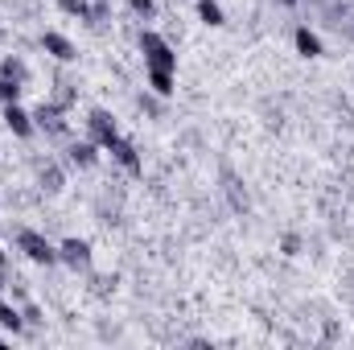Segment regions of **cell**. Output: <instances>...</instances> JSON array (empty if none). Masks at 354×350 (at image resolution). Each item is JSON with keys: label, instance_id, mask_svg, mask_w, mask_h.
Wrapping results in <instances>:
<instances>
[{"label": "cell", "instance_id": "obj_1", "mask_svg": "<svg viewBox=\"0 0 354 350\" xmlns=\"http://www.w3.org/2000/svg\"><path fill=\"white\" fill-rule=\"evenodd\" d=\"M140 50H144L148 70H173L177 66V54L169 50V41L161 33H140Z\"/></svg>", "mask_w": 354, "mask_h": 350}, {"label": "cell", "instance_id": "obj_2", "mask_svg": "<svg viewBox=\"0 0 354 350\" xmlns=\"http://www.w3.org/2000/svg\"><path fill=\"white\" fill-rule=\"evenodd\" d=\"M16 243H21V252H25L33 264H54V260H58V248H54L45 235H37V231H21Z\"/></svg>", "mask_w": 354, "mask_h": 350}, {"label": "cell", "instance_id": "obj_3", "mask_svg": "<svg viewBox=\"0 0 354 350\" xmlns=\"http://www.w3.org/2000/svg\"><path fill=\"white\" fill-rule=\"evenodd\" d=\"M87 128H91V140H95V144H103V149H111V144L120 140V132H115V120H111L107 111H91Z\"/></svg>", "mask_w": 354, "mask_h": 350}, {"label": "cell", "instance_id": "obj_4", "mask_svg": "<svg viewBox=\"0 0 354 350\" xmlns=\"http://www.w3.org/2000/svg\"><path fill=\"white\" fill-rule=\"evenodd\" d=\"M58 260H66L70 268H82V264L91 260V248H87L82 239H66V243L58 248Z\"/></svg>", "mask_w": 354, "mask_h": 350}, {"label": "cell", "instance_id": "obj_5", "mask_svg": "<svg viewBox=\"0 0 354 350\" xmlns=\"http://www.w3.org/2000/svg\"><path fill=\"white\" fill-rule=\"evenodd\" d=\"M4 124H8V132H16V136H29V132H33V116H29V111H21L16 103H8Z\"/></svg>", "mask_w": 354, "mask_h": 350}, {"label": "cell", "instance_id": "obj_6", "mask_svg": "<svg viewBox=\"0 0 354 350\" xmlns=\"http://www.w3.org/2000/svg\"><path fill=\"white\" fill-rule=\"evenodd\" d=\"M41 45H45V54H54V58H62V62H70V58H74V45H70L62 33H45V37H41Z\"/></svg>", "mask_w": 354, "mask_h": 350}, {"label": "cell", "instance_id": "obj_7", "mask_svg": "<svg viewBox=\"0 0 354 350\" xmlns=\"http://www.w3.org/2000/svg\"><path fill=\"white\" fill-rule=\"evenodd\" d=\"M111 153H115V161H120L124 169H132V173H140V153H136V149H132V144H128L124 136H120V140L111 144Z\"/></svg>", "mask_w": 354, "mask_h": 350}, {"label": "cell", "instance_id": "obj_8", "mask_svg": "<svg viewBox=\"0 0 354 350\" xmlns=\"http://www.w3.org/2000/svg\"><path fill=\"white\" fill-rule=\"evenodd\" d=\"M297 50H301L305 58H318V54H322V41H318V33H309V29L301 25V29H297Z\"/></svg>", "mask_w": 354, "mask_h": 350}, {"label": "cell", "instance_id": "obj_9", "mask_svg": "<svg viewBox=\"0 0 354 350\" xmlns=\"http://www.w3.org/2000/svg\"><path fill=\"white\" fill-rule=\"evenodd\" d=\"M148 87L157 95H173V70H148Z\"/></svg>", "mask_w": 354, "mask_h": 350}, {"label": "cell", "instance_id": "obj_10", "mask_svg": "<svg viewBox=\"0 0 354 350\" xmlns=\"http://www.w3.org/2000/svg\"><path fill=\"white\" fill-rule=\"evenodd\" d=\"M33 120H37V124H41V128H49V132H66V124H62V120H58V107H45V103H41V107H37V116H33Z\"/></svg>", "mask_w": 354, "mask_h": 350}, {"label": "cell", "instance_id": "obj_11", "mask_svg": "<svg viewBox=\"0 0 354 350\" xmlns=\"http://www.w3.org/2000/svg\"><path fill=\"white\" fill-rule=\"evenodd\" d=\"M0 326H4V330H12V334H16V330H21V326H25V314H16V309H12V305H4V301H0Z\"/></svg>", "mask_w": 354, "mask_h": 350}, {"label": "cell", "instance_id": "obj_12", "mask_svg": "<svg viewBox=\"0 0 354 350\" xmlns=\"http://www.w3.org/2000/svg\"><path fill=\"white\" fill-rule=\"evenodd\" d=\"M70 161H74V165H95V140L74 144V149H70Z\"/></svg>", "mask_w": 354, "mask_h": 350}, {"label": "cell", "instance_id": "obj_13", "mask_svg": "<svg viewBox=\"0 0 354 350\" xmlns=\"http://www.w3.org/2000/svg\"><path fill=\"white\" fill-rule=\"evenodd\" d=\"M198 17H202L206 25H223V8H219L214 0H198Z\"/></svg>", "mask_w": 354, "mask_h": 350}, {"label": "cell", "instance_id": "obj_14", "mask_svg": "<svg viewBox=\"0 0 354 350\" xmlns=\"http://www.w3.org/2000/svg\"><path fill=\"white\" fill-rule=\"evenodd\" d=\"M0 70H4V78H12V83H25V74H29L21 58H4V66H0Z\"/></svg>", "mask_w": 354, "mask_h": 350}, {"label": "cell", "instance_id": "obj_15", "mask_svg": "<svg viewBox=\"0 0 354 350\" xmlns=\"http://www.w3.org/2000/svg\"><path fill=\"white\" fill-rule=\"evenodd\" d=\"M58 4H62L70 17H95V8H91L87 0H58Z\"/></svg>", "mask_w": 354, "mask_h": 350}, {"label": "cell", "instance_id": "obj_16", "mask_svg": "<svg viewBox=\"0 0 354 350\" xmlns=\"http://www.w3.org/2000/svg\"><path fill=\"white\" fill-rule=\"evenodd\" d=\"M132 4V12H140V17H153V0H128Z\"/></svg>", "mask_w": 354, "mask_h": 350}, {"label": "cell", "instance_id": "obj_17", "mask_svg": "<svg viewBox=\"0 0 354 350\" xmlns=\"http://www.w3.org/2000/svg\"><path fill=\"white\" fill-rule=\"evenodd\" d=\"M297 252H301V239H297V235H289V239H285V256H297Z\"/></svg>", "mask_w": 354, "mask_h": 350}, {"label": "cell", "instance_id": "obj_18", "mask_svg": "<svg viewBox=\"0 0 354 350\" xmlns=\"http://www.w3.org/2000/svg\"><path fill=\"white\" fill-rule=\"evenodd\" d=\"M41 182H45V190H58V173L49 169V173H41Z\"/></svg>", "mask_w": 354, "mask_h": 350}, {"label": "cell", "instance_id": "obj_19", "mask_svg": "<svg viewBox=\"0 0 354 350\" xmlns=\"http://www.w3.org/2000/svg\"><path fill=\"white\" fill-rule=\"evenodd\" d=\"M0 272H4V252H0Z\"/></svg>", "mask_w": 354, "mask_h": 350}, {"label": "cell", "instance_id": "obj_20", "mask_svg": "<svg viewBox=\"0 0 354 350\" xmlns=\"http://www.w3.org/2000/svg\"><path fill=\"white\" fill-rule=\"evenodd\" d=\"M280 4H297V0H280Z\"/></svg>", "mask_w": 354, "mask_h": 350}]
</instances>
